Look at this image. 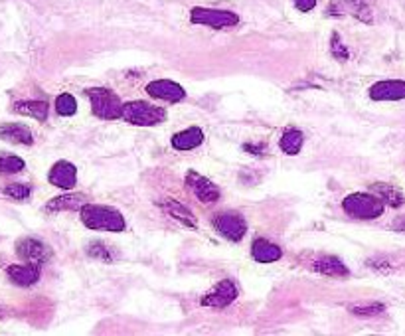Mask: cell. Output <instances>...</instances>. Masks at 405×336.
Here are the masks:
<instances>
[{
    "label": "cell",
    "instance_id": "cell-22",
    "mask_svg": "<svg viewBox=\"0 0 405 336\" xmlns=\"http://www.w3.org/2000/svg\"><path fill=\"white\" fill-rule=\"evenodd\" d=\"M14 111L20 115H28L38 121H46L47 119V103L46 101H22L14 105Z\"/></svg>",
    "mask_w": 405,
    "mask_h": 336
},
{
    "label": "cell",
    "instance_id": "cell-17",
    "mask_svg": "<svg viewBox=\"0 0 405 336\" xmlns=\"http://www.w3.org/2000/svg\"><path fill=\"white\" fill-rule=\"evenodd\" d=\"M0 139L8 140V142H16V145H32L34 137L28 127L20 125V123H8L0 127Z\"/></svg>",
    "mask_w": 405,
    "mask_h": 336
},
{
    "label": "cell",
    "instance_id": "cell-29",
    "mask_svg": "<svg viewBox=\"0 0 405 336\" xmlns=\"http://www.w3.org/2000/svg\"><path fill=\"white\" fill-rule=\"evenodd\" d=\"M330 50H332V56L338 57L340 62L348 60V50L342 46L338 34H332V42H330Z\"/></svg>",
    "mask_w": 405,
    "mask_h": 336
},
{
    "label": "cell",
    "instance_id": "cell-23",
    "mask_svg": "<svg viewBox=\"0 0 405 336\" xmlns=\"http://www.w3.org/2000/svg\"><path fill=\"white\" fill-rule=\"evenodd\" d=\"M279 147L287 155H299V150L302 149V133L297 129H287L279 140Z\"/></svg>",
    "mask_w": 405,
    "mask_h": 336
},
{
    "label": "cell",
    "instance_id": "cell-7",
    "mask_svg": "<svg viewBox=\"0 0 405 336\" xmlns=\"http://www.w3.org/2000/svg\"><path fill=\"white\" fill-rule=\"evenodd\" d=\"M237 295H239V291H237L234 281H219L214 289L207 291V295L202 299V305L212 308H224L232 305L237 299Z\"/></svg>",
    "mask_w": 405,
    "mask_h": 336
},
{
    "label": "cell",
    "instance_id": "cell-31",
    "mask_svg": "<svg viewBox=\"0 0 405 336\" xmlns=\"http://www.w3.org/2000/svg\"><path fill=\"white\" fill-rule=\"evenodd\" d=\"M263 147L259 145V147H251V145H245V150H261Z\"/></svg>",
    "mask_w": 405,
    "mask_h": 336
},
{
    "label": "cell",
    "instance_id": "cell-10",
    "mask_svg": "<svg viewBox=\"0 0 405 336\" xmlns=\"http://www.w3.org/2000/svg\"><path fill=\"white\" fill-rule=\"evenodd\" d=\"M18 255L24 259V262L30 263H46L50 257H52V250L47 247L46 243H42L40 240H34V237H26L18 242V247H16Z\"/></svg>",
    "mask_w": 405,
    "mask_h": 336
},
{
    "label": "cell",
    "instance_id": "cell-27",
    "mask_svg": "<svg viewBox=\"0 0 405 336\" xmlns=\"http://www.w3.org/2000/svg\"><path fill=\"white\" fill-rule=\"evenodd\" d=\"M2 192L12 200H26L32 194V186H28V184H8V186L2 188Z\"/></svg>",
    "mask_w": 405,
    "mask_h": 336
},
{
    "label": "cell",
    "instance_id": "cell-8",
    "mask_svg": "<svg viewBox=\"0 0 405 336\" xmlns=\"http://www.w3.org/2000/svg\"><path fill=\"white\" fill-rule=\"evenodd\" d=\"M186 184H188L190 190L196 194L200 202L212 204V202L219 200V188H217L216 184H212V182H210L207 178L202 177V174L194 172V170H190L188 174H186Z\"/></svg>",
    "mask_w": 405,
    "mask_h": 336
},
{
    "label": "cell",
    "instance_id": "cell-5",
    "mask_svg": "<svg viewBox=\"0 0 405 336\" xmlns=\"http://www.w3.org/2000/svg\"><path fill=\"white\" fill-rule=\"evenodd\" d=\"M190 20L200 26H210V28H234L239 24V16L236 12L229 10H216V9H192Z\"/></svg>",
    "mask_w": 405,
    "mask_h": 336
},
{
    "label": "cell",
    "instance_id": "cell-20",
    "mask_svg": "<svg viewBox=\"0 0 405 336\" xmlns=\"http://www.w3.org/2000/svg\"><path fill=\"white\" fill-rule=\"evenodd\" d=\"M372 190L376 192L377 198L382 200V202H386L389 204L392 208H399V206L405 204V196L397 190V188L389 186V184H382V182H377L372 186Z\"/></svg>",
    "mask_w": 405,
    "mask_h": 336
},
{
    "label": "cell",
    "instance_id": "cell-4",
    "mask_svg": "<svg viewBox=\"0 0 405 336\" xmlns=\"http://www.w3.org/2000/svg\"><path fill=\"white\" fill-rule=\"evenodd\" d=\"M344 212L352 218H358V220H374V218H380L384 214V202L377 196H372V194H362V192H356V194H350L344 202Z\"/></svg>",
    "mask_w": 405,
    "mask_h": 336
},
{
    "label": "cell",
    "instance_id": "cell-26",
    "mask_svg": "<svg viewBox=\"0 0 405 336\" xmlns=\"http://www.w3.org/2000/svg\"><path fill=\"white\" fill-rule=\"evenodd\" d=\"M350 310L358 317H376V315H382L386 307L382 303H364V305H352Z\"/></svg>",
    "mask_w": 405,
    "mask_h": 336
},
{
    "label": "cell",
    "instance_id": "cell-24",
    "mask_svg": "<svg viewBox=\"0 0 405 336\" xmlns=\"http://www.w3.org/2000/svg\"><path fill=\"white\" fill-rule=\"evenodd\" d=\"M56 111L62 115V117H72L76 115L77 111V103L74 99V95L69 94H62L56 99Z\"/></svg>",
    "mask_w": 405,
    "mask_h": 336
},
{
    "label": "cell",
    "instance_id": "cell-21",
    "mask_svg": "<svg viewBox=\"0 0 405 336\" xmlns=\"http://www.w3.org/2000/svg\"><path fill=\"white\" fill-rule=\"evenodd\" d=\"M85 206V198L81 194H67V196L54 198L50 204L46 206L47 212H59V210H81Z\"/></svg>",
    "mask_w": 405,
    "mask_h": 336
},
{
    "label": "cell",
    "instance_id": "cell-2",
    "mask_svg": "<svg viewBox=\"0 0 405 336\" xmlns=\"http://www.w3.org/2000/svg\"><path fill=\"white\" fill-rule=\"evenodd\" d=\"M85 95H87L89 101H91V111H93V115H97L99 119L113 121V119H121L122 117L125 105H122L121 99H119L111 89L91 87V89H85Z\"/></svg>",
    "mask_w": 405,
    "mask_h": 336
},
{
    "label": "cell",
    "instance_id": "cell-28",
    "mask_svg": "<svg viewBox=\"0 0 405 336\" xmlns=\"http://www.w3.org/2000/svg\"><path fill=\"white\" fill-rule=\"evenodd\" d=\"M87 253L93 255V257H97V259H103V262H111V259H113V255L109 252V247L103 245L101 242L89 243V245H87Z\"/></svg>",
    "mask_w": 405,
    "mask_h": 336
},
{
    "label": "cell",
    "instance_id": "cell-14",
    "mask_svg": "<svg viewBox=\"0 0 405 336\" xmlns=\"http://www.w3.org/2000/svg\"><path fill=\"white\" fill-rule=\"evenodd\" d=\"M330 14H354L356 18L364 20V22H372L370 16V6L366 4V0H334L332 6L329 9Z\"/></svg>",
    "mask_w": 405,
    "mask_h": 336
},
{
    "label": "cell",
    "instance_id": "cell-25",
    "mask_svg": "<svg viewBox=\"0 0 405 336\" xmlns=\"http://www.w3.org/2000/svg\"><path fill=\"white\" fill-rule=\"evenodd\" d=\"M24 160L18 157H6L0 155V174H16L20 170H24Z\"/></svg>",
    "mask_w": 405,
    "mask_h": 336
},
{
    "label": "cell",
    "instance_id": "cell-6",
    "mask_svg": "<svg viewBox=\"0 0 405 336\" xmlns=\"http://www.w3.org/2000/svg\"><path fill=\"white\" fill-rule=\"evenodd\" d=\"M214 225H216L217 234L224 235L229 242H239L241 237L247 232V224L245 220L236 212H226V214H219L214 220Z\"/></svg>",
    "mask_w": 405,
    "mask_h": 336
},
{
    "label": "cell",
    "instance_id": "cell-16",
    "mask_svg": "<svg viewBox=\"0 0 405 336\" xmlns=\"http://www.w3.org/2000/svg\"><path fill=\"white\" fill-rule=\"evenodd\" d=\"M251 255L257 263H273L281 259V247L275 243L267 242V240H255L253 247H251Z\"/></svg>",
    "mask_w": 405,
    "mask_h": 336
},
{
    "label": "cell",
    "instance_id": "cell-13",
    "mask_svg": "<svg viewBox=\"0 0 405 336\" xmlns=\"http://www.w3.org/2000/svg\"><path fill=\"white\" fill-rule=\"evenodd\" d=\"M40 263H26V265H10L8 277L12 283H16L20 287H30L40 279Z\"/></svg>",
    "mask_w": 405,
    "mask_h": 336
},
{
    "label": "cell",
    "instance_id": "cell-18",
    "mask_svg": "<svg viewBox=\"0 0 405 336\" xmlns=\"http://www.w3.org/2000/svg\"><path fill=\"white\" fill-rule=\"evenodd\" d=\"M202 142H204V133L198 127H190L172 137V147L176 150H192L200 147Z\"/></svg>",
    "mask_w": 405,
    "mask_h": 336
},
{
    "label": "cell",
    "instance_id": "cell-12",
    "mask_svg": "<svg viewBox=\"0 0 405 336\" xmlns=\"http://www.w3.org/2000/svg\"><path fill=\"white\" fill-rule=\"evenodd\" d=\"M47 178H50V184L64 188V190H72L77 182V168L72 162H67V160H59V162H56L52 167Z\"/></svg>",
    "mask_w": 405,
    "mask_h": 336
},
{
    "label": "cell",
    "instance_id": "cell-9",
    "mask_svg": "<svg viewBox=\"0 0 405 336\" xmlns=\"http://www.w3.org/2000/svg\"><path fill=\"white\" fill-rule=\"evenodd\" d=\"M370 97L374 101H399V99H405V82H399V79L377 82V84L370 87Z\"/></svg>",
    "mask_w": 405,
    "mask_h": 336
},
{
    "label": "cell",
    "instance_id": "cell-3",
    "mask_svg": "<svg viewBox=\"0 0 405 336\" xmlns=\"http://www.w3.org/2000/svg\"><path fill=\"white\" fill-rule=\"evenodd\" d=\"M122 119L131 125H139V127H154L166 119V111L151 103L131 101L122 109Z\"/></svg>",
    "mask_w": 405,
    "mask_h": 336
},
{
    "label": "cell",
    "instance_id": "cell-30",
    "mask_svg": "<svg viewBox=\"0 0 405 336\" xmlns=\"http://www.w3.org/2000/svg\"><path fill=\"white\" fill-rule=\"evenodd\" d=\"M295 6L301 12H309L316 6V0H295Z\"/></svg>",
    "mask_w": 405,
    "mask_h": 336
},
{
    "label": "cell",
    "instance_id": "cell-1",
    "mask_svg": "<svg viewBox=\"0 0 405 336\" xmlns=\"http://www.w3.org/2000/svg\"><path fill=\"white\" fill-rule=\"evenodd\" d=\"M81 222L89 230H103V232H125V218L121 212H117L115 208L109 206H95L85 204L81 208Z\"/></svg>",
    "mask_w": 405,
    "mask_h": 336
},
{
    "label": "cell",
    "instance_id": "cell-19",
    "mask_svg": "<svg viewBox=\"0 0 405 336\" xmlns=\"http://www.w3.org/2000/svg\"><path fill=\"white\" fill-rule=\"evenodd\" d=\"M161 208L169 215H172L174 220H178L184 225H190V228H196V218L190 212L186 206H182L176 200H162Z\"/></svg>",
    "mask_w": 405,
    "mask_h": 336
},
{
    "label": "cell",
    "instance_id": "cell-15",
    "mask_svg": "<svg viewBox=\"0 0 405 336\" xmlns=\"http://www.w3.org/2000/svg\"><path fill=\"white\" fill-rule=\"evenodd\" d=\"M312 269L326 277H346L350 273L348 267L340 262L338 257H330V255H324L321 259L312 262Z\"/></svg>",
    "mask_w": 405,
    "mask_h": 336
},
{
    "label": "cell",
    "instance_id": "cell-11",
    "mask_svg": "<svg viewBox=\"0 0 405 336\" xmlns=\"http://www.w3.org/2000/svg\"><path fill=\"white\" fill-rule=\"evenodd\" d=\"M147 94L154 97V99H162V101L178 103L186 97V91L180 87L178 84L170 82V79H159L147 85Z\"/></svg>",
    "mask_w": 405,
    "mask_h": 336
}]
</instances>
